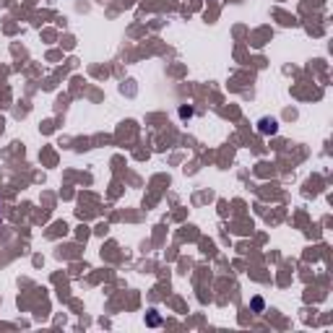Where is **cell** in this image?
<instances>
[{"instance_id":"cell-1","label":"cell","mask_w":333,"mask_h":333,"mask_svg":"<svg viewBox=\"0 0 333 333\" xmlns=\"http://www.w3.org/2000/svg\"><path fill=\"white\" fill-rule=\"evenodd\" d=\"M260 130L263 133H276V120H263L260 122Z\"/></svg>"}]
</instances>
